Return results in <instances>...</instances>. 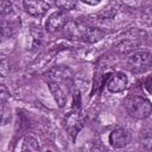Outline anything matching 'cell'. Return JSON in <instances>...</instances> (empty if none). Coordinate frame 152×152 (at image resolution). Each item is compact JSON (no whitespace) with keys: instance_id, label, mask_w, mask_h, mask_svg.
Returning <instances> with one entry per match:
<instances>
[{"instance_id":"4fadbf2b","label":"cell","mask_w":152,"mask_h":152,"mask_svg":"<svg viewBox=\"0 0 152 152\" xmlns=\"http://www.w3.org/2000/svg\"><path fill=\"white\" fill-rule=\"evenodd\" d=\"M56 6L61 11H71L76 7V0H56Z\"/></svg>"},{"instance_id":"e0dca14e","label":"cell","mask_w":152,"mask_h":152,"mask_svg":"<svg viewBox=\"0 0 152 152\" xmlns=\"http://www.w3.org/2000/svg\"><path fill=\"white\" fill-rule=\"evenodd\" d=\"M142 86L145 87V89L152 95V75L146 77L144 81H142Z\"/></svg>"},{"instance_id":"5b68a950","label":"cell","mask_w":152,"mask_h":152,"mask_svg":"<svg viewBox=\"0 0 152 152\" xmlns=\"http://www.w3.org/2000/svg\"><path fill=\"white\" fill-rule=\"evenodd\" d=\"M24 10L32 17H42L50 8V4L44 0H23Z\"/></svg>"},{"instance_id":"9c48e42d","label":"cell","mask_w":152,"mask_h":152,"mask_svg":"<svg viewBox=\"0 0 152 152\" xmlns=\"http://www.w3.org/2000/svg\"><path fill=\"white\" fill-rule=\"evenodd\" d=\"M140 42L137 40V38H127V39H124L121 40L120 43H118L115 46H114V51L120 53V55H125V53H129L132 52L134 49H137L139 46Z\"/></svg>"},{"instance_id":"52a82bcc","label":"cell","mask_w":152,"mask_h":152,"mask_svg":"<svg viewBox=\"0 0 152 152\" xmlns=\"http://www.w3.org/2000/svg\"><path fill=\"white\" fill-rule=\"evenodd\" d=\"M65 127L74 139L77 135L78 131L83 127V119L80 115V113H70L65 119Z\"/></svg>"},{"instance_id":"8fae6325","label":"cell","mask_w":152,"mask_h":152,"mask_svg":"<svg viewBox=\"0 0 152 152\" xmlns=\"http://www.w3.org/2000/svg\"><path fill=\"white\" fill-rule=\"evenodd\" d=\"M104 34H106L104 31H102L97 27H94V26H88L82 39L88 42V43H96V42L101 40L104 37Z\"/></svg>"},{"instance_id":"30bf717a","label":"cell","mask_w":152,"mask_h":152,"mask_svg":"<svg viewBox=\"0 0 152 152\" xmlns=\"http://www.w3.org/2000/svg\"><path fill=\"white\" fill-rule=\"evenodd\" d=\"M68 34H70L74 38H82L88 26L84 23L81 21H68V24L64 26Z\"/></svg>"},{"instance_id":"ba28073f","label":"cell","mask_w":152,"mask_h":152,"mask_svg":"<svg viewBox=\"0 0 152 152\" xmlns=\"http://www.w3.org/2000/svg\"><path fill=\"white\" fill-rule=\"evenodd\" d=\"M48 86H49V89H50L51 94L53 95V99L57 102L58 107H61V108L64 107L66 103V95H65V91L63 90V88L61 87L59 82L50 81V82H48Z\"/></svg>"},{"instance_id":"7c38bea8","label":"cell","mask_w":152,"mask_h":152,"mask_svg":"<svg viewBox=\"0 0 152 152\" xmlns=\"http://www.w3.org/2000/svg\"><path fill=\"white\" fill-rule=\"evenodd\" d=\"M21 151H39V145L36 138L32 135H26L23 138Z\"/></svg>"},{"instance_id":"6da1fadb","label":"cell","mask_w":152,"mask_h":152,"mask_svg":"<svg viewBox=\"0 0 152 152\" xmlns=\"http://www.w3.org/2000/svg\"><path fill=\"white\" fill-rule=\"evenodd\" d=\"M127 113L138 120L146 119L152 113V103L150 100L142 96H131L125 102Z\"/></svg>"},{"instance_id":"9a60e30c","label":"cell","mask_w":152,"mask_h":152,"mask_svg":"<svg viewBox=\"0 0 152 152\" xmlns=\"http://www.w3.org/2000/svg\"><path fill=\"white\" fill-rule=\"evenodd\" d=\"M10 109L6 108L5 104H1V124L6 125L7 121H10Z\"/></svg>"},{"instance_id":"d6986e66","label":"cell","mask_w":152,"mask_h":152,"mask_svg":"<svg viewBox=\"0 0 152 152\" xmlns=\"http://www.w3.org/2000/svg\"><path fill=\"white\" fill-rule=\"evenodd\" d=\"M84 4H88V5H91V6H95V5H99L101 2V0H80Z\"/></svg>"},{"instance_id":"2e32d148","label":"cell","mask_w":152,"mask_h":152,"mask_svg":"<svg viewBox=\"0 0 152 152\" xmlns=\"http://www.w3.org/2000/svg\"><path fill=\"white\" fill-rule=\"evenodd\" d=\"M11 12H12V4L10 2V0H2L1 1V13H2V15L10 14Z\"/></svg>"},{"instance_id":"8992f818","label":"cell","mask_w":152,"mask_h":152,"mask_svg":"<svg viewBox=\"0 0 152 152\" xmlns=\"http://www.w3.org/2000/svg\"><path fill=\"white\" fill-rule=\"evenodd\" d=\"M128 78L124 72H114L110 75L107 82V89L110 93H121L126 89Z\"/></svg>"},{"instance_id":"277c9868","label":"cell","mask_w":152,"mask_h":152,"mask_svg":"<svg viewBox=\"0 0 152 152\" xmlns=\"http://www.w3.org/2000/svg\"><path fill=\"white\" fill-rule=\"evenodd\" d=\"M129 141H131V133L122 127H118L113 129L112 133L109 134V144L114 148H124L129 144Z\"/></svg>"},{"instance_id":"7a4b0ae2","label":"cell","mask_w":152,"mask_h":152,"mask_svg":"<svg viewBox=\"0 0 152 152\" xmlns=\"http://www.w3.org/2000/svg\"><path fill=\"white\" fill-rule=\"evenodd\" d=\"M152 65V53L148 51L133 52L127 59V66L132 72H144Z\"/></svg>"},{"instance_id":"3957f363","label":"cell","mask_w":152,"mask_h":152,"mask_svg":"<svg viewBox=\"0 0 152 152\" xmlns=\"http://www.w3.org/2000/svg\"><path fill=\"white\" fill-rule=\"evenodd\" d=\"M69 21V18L64 11H56L53 12L45 23V28L48 32H56L57 30L64 27Z\"/></svg>"},{"instance_id":"ac0fdd59","label":"cell","mask_w":152,"mask_h":152,"mask_svg":"<svg viewBox=\"0 0 152 152\" xmlns=\"http://www.w3.org/2000/svg\"><path fill=\"white\" fill-rule=\"evenodd\" d=\"M8 96H10V91H8L7 88L2 84V86H1V104H5V102H6V100L8 99Z\"/></svg>"},{"instance_id":"5bb4252c","label":"cell","mask_w":152,"mask_h":152,"mask_svg":"<svg viewBox=\"0 0 152 152\" xmlns=\"http://www.w3.org/2000/svg\"><path fill=\"white\" fill-rule=\"evenodd\" d=\"M142 142H144V145H145L147 148H152V128H150L148 131L145 132Z\"/></svg>"}]
</instances>
